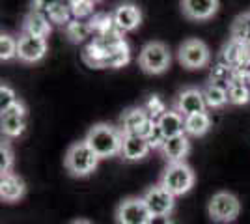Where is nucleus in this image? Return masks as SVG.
I'll use <instances>...</instances> for the list:
<instances>
[{
    "label": "nucleus",
    "mask_w": 250,
    "mask_h": 224,
    "mask_svg": "<svg viewBox=\"0 0 250 224\" xmlns=\"http://www.w3.org/2000/svg\"><path fill=\"white\" fill-rule=\"evenodd\" d=\"M122 140L124 133L122 129L112 125V123H95L88 129L84 142L94 149L99 159H110L122 153Z\"/></svg>",
    "instance_id": "f257e3e1"
},
{
    "label": "nucleus",
    "mask_w": 250,
    "mask_h": 224,
    "mask_svg": "<svg viewBox=\"0 0 250 224\" xmlns=\"http://www.w3.org/2000/svg\"><path fill=\"white\" fill-rule=\"evenodd\" d=\"M99 157L94 149L90 148L84 140L73 142L63 157V166L73 178H86L90 174H94L97 164H99Z\"/></svg>",
    "instance_id": "f03ea898"
},
{
    "label": "nucleus",
    "mask_w": 250,
    "mask_h": 224,
    "mask_svg": "<svg viewBox=\"0 0 250 224\" xmlns=\"http://www.w3.org/2000/svg\"><path fill=\"white\" fill-rule=\"evenodd\" d=\"M194 182H196L194 170L183 161V163H168L167 168L161 174L159 185L165 187L174 196H183L194 187Z\"/></svg>",
    "instance_id": "7ed1b4c3"
},
{
    "label": "nucleus",
    "mask_w": 250,
    "mask_h": 224,
    "mask_svg": "<svg viewBox=\"0 0 250 224\" xmlns=\"http://www.w3.org/2000/svg\"><path fill=\"white\" fill-rule=\"evenodd\" d=\"M172 64V54L163 41H147L138 53V67L147 75L165 73Z\"/></svg>",
    "instance_id": "20e7f679"
},
{
    "label": "nucleus",
    "mask_w": 250,
    "mask_h": 224,
    "mask_svg": "<svg viewBox=\"0 0 250 224\" xmlns=\"http://www.w3.org/2000/svg\"><path fill=\"white\" fill-rule=\"evenodd\" d=\"M177 62L190 71L204 69L211 62V51L198 38H187L177 47Z\"/></svg>",
    "instance_id": "39448f33"
},
{
    "label": "nucleus",
    "mask_w": 250,
    "mask_h": 224,
    "mask_svg": "<svg viewBox=\"0 0 250 224\" xmlns=\"http://www.w3.org/2000/svg\"><path fill=\"white\" fill-rule=\"evenodd\" d=\"M241 211L239 198L228 191H219L211 196L208 204V213L213 223L219 224H228L233 223Z\"/></svg>",
    "instance_id": "423d86ee"
},
{
    "label": "nucleus",
    "mask_w": 250,
    "mask_h": 224,
    "mask_svg": "<svg viewBox=\"0 0 250 224\" xmlns=\"http://www.w3.org/2000/svg\"><path fill=\"white\" fill-rule=\"evenodd\" d=\"M151 213L147 209L142 196H129L116 207V221L118 224H147Z\"/></svg>",
    "instance_id": "0eeeda50"
},
{
    "label": "nucleus",
    "mask_w": 250,
    "mask_h": 224,
    "mask_svg": "<svg viewBox=\"0 0 250 224\" xmlns=\"http://www.w3.org/2000/svg\"><path fill=\"white\" fill-rule=\"evenodd\" d=\"M17 43V60L22 64H38L45 58L49 51L47 38H38L30 34H19Z\"/></svg>",
    "instance_id": "6e6552de"
},
{
    "label": "nucleus",
    "mask_w": 250,
    "mask_h": 224,
    "mask_svg": "<svg viewBox=\"0 0 250 224\" xmlns=\"http://www.w3.org/2000/svg\"><path fill=\"white\" fill-rule=\"evenodd\" d=\"M172 108L177 110L181 116H192V114H200V112H208V105L202 94V88H194L188 86L183 88L181 92H177V96L174 97Z\"/></svg>",
    "instance_id": "1a4fd4ad"
},
{
    "label": "nucleus",
    "mask_w": 250,
    "mask_h": 224,
    "mask_svg": "<svg viewBox=\"0 0 250 224\" xmlns=\"http://www.w3.org/2000/svg\"><path fill=\"white\" fill-rule=\"evenodd\" d=\"M142 200L146 202L147 209L151 215H170L176 207V196L161 187L159 183L146 189V192L142 194Z\"/></svg>",
    "instance_id": "9d476101"
},
{
    "label": "nucleus",
    "mask_w": 250,
    "mask_h": 224,
    "mask_svg": "<svg viewBox=\"0 0 250 224\" xmlns=\"http://www.w3.org/2000/svg\"><path fill=\"white\" fill-rule=\"evenodd\" d=\"M219 62L229 65L231 69H249L250 67V47L247 43L228 40L220 49Z\"/></svg>",
    "instance_id": "9b49d317"
},
{
    "label": "nucleus",
    "mask_w": 250,
    "mask_h": 224,
    "mask_svg": "<svg viewBox=\"0 0 250 224\" xmlns=\"http://www.w3.org/2000/svg\"><path fill=\"white\" fill-rule=\"evenodd\" d=\"M112 19L118 30L122 32H133L142 24V11L133 2H122L112 10Z\"/></svg>",
    "instance_id": "f8f14e48"
},
{
    "label": "nucleus",
    "mask_w": 250,
    "mask_h": 224,
    "mask_svg": "<svg viewBox=\"0 0 250 224\" xmlns=\"http://www.w3.org/2000/svg\"><path fill=\"white\" fill-rule=\"evenodd\" d=\"M179 4L188 21H208L219 11V0H181Z\"/></svg>",
    "instance_id": "ddd939ff"
},
{
    "label": "nucleus",
    "mask_w": 250,
    "mask_h": 224,
    "mask_svg": "<svg viewBox=\"0 0 250 224\" xmlns=\"http://www.w3.org/2000/svg\"><path fill=\"white\" fill-rule=\"evenodd\" d=\"M24 194H26V183L19 174L10 172V174L0 176V198H2V202H19Z\"/></svg>",
    "instance_id": "4468645a"
},
{
    "label": "nucleus",
    "mask_w": 250,
    "mask_h": 224,
    "mask_svg": "<svg viewBox=\"0 0 250 224\" xmlns=\"http://www.w3.org/2000/svg\"><path fill=\"white\" fill-rule=\"evenodd\" d=\"M51 32H52L51 19L45 13H42V11L30 10L22 17L21 34H30V36H38V38H49Z\"/></svg>",
    "instance_id": "2eb2a0df"
},
{
    "label": "nucleus",
    "mask_w": 250,
    "mask_h": 224,
    "mask_svg": "<svg viewBox=\"0 0 250 224\" xmlns=\"http://www.w3.org/2000/svg\"><path fill=\"white\" fill-rule=\"evenodd\" d=\"M149 120L151 118L147 116L144 107H131L120 118V129L124 135H140Z\"/></svg>",
    "instance_id": "dca6fc26"
},
{
    "label": "nucleus",
    "mask_w": 250,
    "mask_h": 224,
    "mask_svg": "<svg viewBox=\"0 0 250 224\" xmlns=\"http://www.w3.org/2000/svg\"><path fill=\"white\" fill-rule=\"evenodd\" d=\"M149 144L142 135H124L122 140V157L125 161H140L147 157L149 153Z\"/></svg>",
    "instance_id": "f3484780"
},
{
    "label": "nucleus",
    "mask_w": 250,
    "mask_h": 224,
    "mask_svg": "<svg viewBox=\"0 0 250 224\" xmlns=\"http://www.w3.org/2000/svg\"><path fill=\"white\" fill-rule=\"evenodd\" d=\"M161 151L168 163H183L190 151V140L187 135H177V137L167 139Z\"/></svg>",
    "instance_id": "a211bd4d"
},
{
    "label": "nucleus",
    "mask_w": 250,
    "mask_h": 224,
    "mask_svg": "<svg viewBox=\"0 0 250 224\" xmlns=\"http://www.w3.org/2000/svg\"><path fill=\"white\" fill-rule=\"evenodd\" d=\"M83 60L86 65L94 67V69H103L108 67V49L104 47L99 40H92L84 47L83 51Z\"/></svg>",
    "instance_id": "6ab92c4d"
},
{
    "label": "nucleus",
    "mask_w": 250,
    "mask_h": 224,
    "mask_svg": "<svg viewBox=\"0 0 250 224\" xmlns=\"http://www.w3.org/2000/svg\"><path fill=\"white\" fill-rule=\"evenodd\" d=\"M157 125L165 133L167 139L177 137V135H185V116H181L177 110L170 108L163 116L157 120Z\"/></svg>",
    "instance_id": "aec40b11"
},
{
    "label": "nucleus",
    "mask_w": 250,
    "mask_h": 224,
    "mask_svg": "<svg viewBox=\"0 0 250 224\" xmlns=\"http://www.w3.org/2000/svg\"><path fill=\"white\" fill-rule=\"evenodd\" d=\"M26 129V116L24 114H13V112H2L0 116V131L6 139H17Z\"/></svg>",
    "instance_id": "412c9836"
},
{
    "label": "nucleus",
    "mask_w": 250,
    "mask_h": 224,
    "mask_svg": "<svg viewBox=\"0 0 250 224\" xmlns=\"http://www.w3.org/2000/svg\"><path fill=\"white\" fill-rule=\"evenodd\" d=\"M202 94H204V99H206L208 108H224L229 103L228 88H226V86L208 82V84L202 88Z\"/></svg>",
    "instance_id": "4be33fe9"
},
{
    "label": "nucleus",
    "mask_w": 250,
    "mask_h": 224,
    "mask_svg": "<svg viewBox=\"0 0 250 224\" xmlns=\"http://www.w3.org/2000/svg\"><path fill=\"white\" fill-rule=\"evenodd\" d=\"M211 129V118L208 112H200L185 118V135L187 137H204Z\"/></svg>",
    "instance_id": "5701e85b"
},
{
    "label": "nucleus",
    "mask_w": 250,
    "mask_h": 224,
    "mask_svg": "<svg viewBox=\"0 0 250 224\" xmlns=\"http://www.w3.org/2000/svg\"><path fill=\"white\" fill-rule=\"evenodd\" d=\"M63 32L67 36V40L71 43H84L90 36H92V28L88 21H83V19H71L63 26Z\"/></svg>",
    "instance_id": "b1692460"
},
{
    "label": "nucleus",
    "mask_w": 250,
    "mask_h": 224,
    "mask_svg": "<svg viewBox=\"0 0 250 224\" xmlns=\"http://www.w3.org/2000/svg\"><path fill=\"white\" fill-rule=\"evenodd\" d=\"M88 24H90V28H92L94 38L104 36V34H108L110 30L116 28L114 19H112V11H110V13H106V11H95L94 15L88 19Z\"/></svg>",
    "instance_id": "393cba45"
},
{
    "label": "nucleus",
    "mask_w": 250,
    "mask_h": 224,
    "mask_svg": "<svg viewBox=\"0 0 250 224\" xmlns=\"http://www.w3.org/2000/svg\"><path fill=\"white\" fill-rule=\"evenodd\" d=\"M229 40L247 43V45L250 43V11L241 13L233 19L231 28H229Z\"/></svg>",
    "instance_id": "a878e982"
},
{
    "label": "nucleus",
    "mask_w": 250,
    "mask_h": 224,
    "mask_svg": "<svg viewBox=\"0 0 250 224\" xmlns=\"http://www.w3.org/2000/svg\"><path fill=\"white\" fill-rule=\"evenodd\" d=\"M129 60H131V51H129L127 41L120 43L118 47L108 51V67H112V69L124 67V65L129 64Z\"/></svg>",
    "instance_id": "bb28decb"
},
{
    "label": "nucleus",
    "mask_w": 250,
    "mask_h": 224,
    "mask_svg": "<svg viewBox=\"0 0 250 224\" xmlns=\"http://www.w3.org/2000/svg\"><path fill=\"white\" fill-rule=\"evenodd\" d=\"M49 19H51L52 24H58V26H65L67 22L73 19V13H71V6H69V2H65V0H60L51 11H49V15H47Z\"/></svg>",
    "instance_id": "cd10ccee"
},
{
    "label": "nucleus",
    "mask_w": 250,
    "mask_h": 224,
    "mask_svg": "<svg viewBox=\"0 0 250 224\" xmlns=\"http://www.w3.org/2000/svg\"><path fill=\"white\" fill-rule=\"evenodd\" d=\"M17 43H19V40L13 38L11 34L8 32L0 34V60L2 62H8V60L17 58Z\"/></svg>",
    "instance_id": "c85d7f7f"
},
{
    "label": "nucleus",
    "mask_w": 250,
    "mask_h": 224,
    "mask_svg": "<svg viewBox=\"0 0 250 224\" xmlns=\"http://www.w3.org/2000/svg\"><path fill=\"white\" fill-rule=\"evenodd\" d=\"M231 77H233V69H231L229 65L222 64V62H217V64L211 67V73H209V82L226 86V88H228Z\"/></svg>",
    "instance_id": "c756f323"
},
{
    "label": "nucleus",
    "mask_w": 250,
    "mask_h": 224,
    "mask_svg": "<svg viewBox=\"0 0 250 224\" xmlns=\"http://www.w3.org/2000/svg\"><path fill=\"white\" fill-rule=\"evenodd\" d=\"M73 19H90L95 13V2L94 0H69Z\"/></svg>",
    "instance_id": "7c9ffc66"
},
{
    "label": "nucleus",
    "mask_w": 250,
    "mask_h": 224,
    "mask_svg": "<svg viewBox=\"0 0 250 224\" xmlns=\"http://www.w3.org/2000/svg\"><path fill=\"white\" fill-rule=\"evenodd\" d=\"M144 108H146L147 116L151 118V120H155V122L168 110L167 105H165V101L157 96V94H151V96L147 97L146 103H144Z\"/></svg>",
    "instance_id": "2f4dec72"
},
{
    "label": "nucleus",
    "mask_w": 250,
    "mask_h": 224,
    "mask_svg": "<svg viewBox=\"0 0 250 224\" xmlns=\"http://www.w3.org/2000/svg\"><path fill=\"white\" fill-rule=\"evenodd\" d=\"M13 168V149L8 140H2L0 144V176L10 174Z\"/></svg>",
    "instance_id": "473e14b6"
},
{
    "label": "nucleus",
    "mask_w": 250,
    "mask_h": 224,
    "mask_svg": "<svg viewBox=\"0 0 250 224\" xmlns=\"http://www.w3.org/2000/svg\"><path fill=\"white\" fill-rule=\"evenodd\" d=\"M144 139L147 140V144H149V148L151 149H163L165 142H167V137H165V133L161 131V127L157 125V122L151 125V129L147 131Z\"/></svg>",
    "instance_id": "72a5a7b5"
},
{
    "label": "nucleus",
    "mask_w": 250,
    "mask_h": 224,
    "mask_svg": "<svg viewBox=\"0 0 250 224\" xmlns=\"http://www.w3.org/2000/svg\"><path fill=\"white\" fill-rule=\"evenodd\" d=\"M17 94L15 90L8 84H2L0 86V112H6L10 107H13L17 103Z\"/></svg>",
    "instance_id": "f704fd0d"
},
{
    "label": "nucleus",
    "mask_w": 250,
    "mask_h": 224,
    "mask_svg": "<svg viewBox=\"0 0 250 224\" xmlns=\"http://www.w3.org/2000/svg\"><path fill=\"white\" fill-rule=\"evenodd\" d=\"M58 2H60V0H32L30 10L42 11V13H45V15H49V11H51Z\"/></svg>",
    "instance_id": "c9c22d12"
},
{
    "label": "nucleus",
    "mask_w": 250,
    "mask_h": 224,
    "mask_svg": "<svg viewBox=\"0 0 250 224\" xmlns=\"http://www.w3.org/2000/svg\"><path fill=\"white\" fill-rule=\"evenodd\" d=\"M147 224H174V223H172V219L168 215H151V219H149Z\"/></svg>",
    "instance_id": "e433bc0d"
},
{
    "label": "nucleus",
    "mask_w": 250,
    "mask_h": 224,
    "mask_svg": "<svg viewBox=\"0 0 250 224\" xmlns=\"http://www.w3.org/2000/svg\"><path fill=\"white\" fill-rule=\"evenodd\" d=\"M69 224H92V223L86 221V219H77V221H73V223H69Z\"/></svg>",
    "instance_id": "4c0bfd02"
},
{
    "label": "nucleus",
    "mask_w": 250,
    "mask_h": 224,
    "mask_svg": "<svg viewBox=\"0 0 250 224\" xmlns=\"http://www.w3.org/2000/svg\"><path fill=\"white\" fill-rule=\"evenodd\" d=\"M245 79H247V84L250 86V67L247 69V71H245Z\"/></svg>",
    "instance_id": "58836bf2"
},
{
    "label": "nucleus",
    "mask_w": 250,
    "mask_h": 224,
    "mask_svg": "<svg viewBox=\"0 0 250 224\" xmlns=\"http://www.w3.org/2000/svg\"><path fill=\"white\" fill-rule=\"evenodd\" d=\"M94 2H101V0H94Z\"/></svg>",
    "instance_id": "ea45409f"
},
{
    "label": "nucleus",
    "mask_w": 250,
    "mask_h": 224,
    "mask_svg": "<svg viewBox=\"0 0 250 224\" xmlns=\"http://www.w3.org/2000/svg\"><path fill=\"white\" fill-rule=\"evenodd\" d=\"M65 2H69V0H65Z\"/></svg>",
    "instance_id": "a19ab883"
},
{
    "label": "nucleus",
    "mask_w": 250,
    "mask_h": 224,
    "mask_svg": "<svg viewBox=\"0 0 250 224\" xmlns=\"http://www.w3.org/2000/svg\"><path fill=\"white\" fill-rule=\"evenodd\" d=\"M249 47H250V43H249Z\"/></svg>",
    "instance_id": "79ce46f5"
}]
</instances>
